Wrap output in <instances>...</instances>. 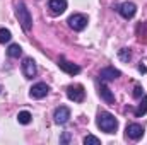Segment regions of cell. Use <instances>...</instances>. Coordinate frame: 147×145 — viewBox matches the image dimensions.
<instances>
[{
  "instance_id": "obj_13",
  "label": "cell",
  "mask_w": 147,
  "mask_h": 145,
  "mask_svg": "<svg viewBox=\"0 0 147 145\" xmlns=\"http://www.w3.org/2000/svg\"><path fill=\"white\" fill-rule=\"evenodd\" d=\"M99 96H101V97H103L108 104H113V103H115V96L111 94V91L106 87V85H105V84L99 87Z\"/></svg>"
},
{
  "instance_id": "obj_6",
  "label": "cell",
  "mask_w": 147,
  "mask_h": 145,
  "mask_svg": "<svg viewBox=\"0 0 147 145\" xmlns=\"http://www.w3.org/2000/svg\"><path fill=\"white\" fill-rule=\"evenodd\" d=\"M53 118H55V123L57 125H65L69 121V118H70V109L67 108V106H60V108L55 109Z\"/></svg>"
},
{
  "instance_id": "obj_15",
  "label": "cell",
  "mask_w": 147,
  "mask_h": 145,
  "mask_svg": "<svg viewBox=\"0 0 147 145\" xmlns=\"http://www.w3.org/2000/svg\"><path fill=\"white\" fill-rule=\"evenodd\" d=\"M31 113L29 111H21L19 114H17V121L21 123V125H29L31 123Z\"/></svg>"
},
{
  "instance_id": "obj_16",
  "label": "cell",
  "mask_w": 147,
  "mask_h": 145,
  "mask_svg": "<svg viewBox=\"0 0 147 145\" xmlns=\"http://www.w3.org/2000/svg\"><path fill=\"white\" fill-rule=\"evenodd\" d=\"M146 113H147V97L146 96H142V103L139 104V108L135 109V116L140 118V116H144Z\"/></svg>"
},
{
  "instance_id": "obj_12",
  "label": "cell",
  "mask_w": 147,
  "mask_h": 145,
  "mask_svg": "<svg viewBox=\"0 0 147 145\" xmlns=\"http://www.w3.org/2000/svg\"><path fill=\"white\" fill-rule=\"evenodd\" d=\"M50 92V87L46 85V84H43V82H39L36 85H33L31 87V97H34V99H41V97H45L46 94Z\"/></svg>"
},
{
  "instance_id": "obj_8",
  "label": "cell",
  "mask_w": 147,
  "mask_h": 145,
  "mask_svg": "<svg viewBox=\"0 0 147 145\" xmlns=\"http://www.w3.org/2000/svg\"><path fill=\"white\" fill-rule=\"evenodd\" d=\"M36 72H38V68H36L34 60L33 58H24V62H22V73H24V77L26 79H33L36 75Z\"/></svg>"
},
{
  "instance_id": "obj_9",
  "label": "cell",
  "mask_w": 147,
  "mask_h": 145,
  "mask_svg": "<svg viewBox=\"0 0 147 145\" xmlns=\"http://www.w3.org/2000/svg\"><path fill=\"white\" fill-rule=\"evenodd\" d=\"M48 9L53 15H60L67 9V0H48Z\"/></svg>"
},
{
  "instance_id": "obj_18",
  "label": "cell",
  "mask_w": 147,
  "mask_h": 145,
  "mask_svg": "<svg viewBox=\"0 0 147 145\" xmlns=\"http://www.w3.org/2000/svg\"><path fill=\"white\" fill-rule=\"evenodd\" d=\"M10 38H12V34H10V31H9V29H0V43H2V44L9 43V41H10Z\"/></svg>"
},
{
  "instance_id": "obj_19",
  "label": "cell",
  "mask_w": 147,
  "mask_h": 145,
  "mask_svg": "<svg viewBox=\"0 0 147 145\" xmlns=\"http://www.w3.org/2000/svg\"><path fill=\"white\" fill-rule=\"evenodd\" d=\"M84 144L86 145H101V140L98 137H94V135H87L84 138Z\"/></svg>"
},
{
  "instance_id": "obj_22",
  "label": "cell",
  "mask_w": 147,
  "mask_h": 145,
  "mask_svg": "<svg viewBox=\"0 0 147 145\" xmlns=\"http://www.w3.org/2000/svg\"><path fill=\"white\" fill-rule=\"evenodd\" d=\"M139 72H140V73H146L147 72V67H146V65H139Z\"/></svg>"
},
{
  "instance_id": "obj_1",
  "label": "cell",
  "mask_w": 147,
  "mask_h": 145,
  "mask_svg": "<svg viewBox=\"0 0 147 145\" xmlns=\"http://www.w3.org/2000/svg\"><path fill=\"white\" fill-rule=\"evenodd\" d=\"M96 123H98V126H99L103 132H106V133H115L116 128H118V121H116V118H115L111 113H106V111L99 113Z\"/></svg>"
},
{
  "instance_id": "obj_5",
  "label": "cell",
  "mask_w": 147,
  "mask_h": 145,
  "mask_svg": "<svg viewBox=\"0 0 147 145\" xmlns=\"http://www.w3.org/2000/svg\"><path fill=\"white\" fill-rule=\"evenodd\" d=\"M118 12L123 19H132L137 12V5L134 2H123L120 7H118Z\"/></svg>"
},
{
  "instance_id": "obj_20",
  "label": "cell",
  "mask_w": 147,
  "mask_h": 145,
  "mask_svg": "<svg viewBox=\"0 0 147 145\" xmlns=\"http://www.w3.org/2000/svg\"><path fill=\"white\" fill-rule=\"evenodd\" d=\"M144 96V89L140 87V85H135V89H134V97H137V99H140Z\"/></svg>"
},
{
  "instance_id": "obj_4",
  "label": "cell",
  "mask_w": 147,
  "mask_h": 145,
  "mask_svg": "<svg viewBox=\"0 0 147 145\" xmlns=\"http://www.w3.org/2000/svg\"><path fill=\"white\" fill-rule=\"evenodd\" d=\"M69 26L74 31H82L87 26V17L84 14H74V15L69 17Z\"/></svg>"
},
{
  "instance_id": "obj_14",
  "label": "cell",
  "mask_w": 147,
  "mask_h": 145,
  "mask_svg": "<svg viewBox=\"0 0 147 145\" xmlns=\"http://www.w3.org/2000/svg\"><path fill=\"white\" fill-rule=\"evenodd\" d=\"M7 55L12 56V58H19V56L22 55V48H21L19 44H10L9 50H7Z\"/></svg>"
},
{
  "instance_id": "obj_3",
  "label": "cell",
  "mask_w": 147,
  "mask_h": 145,
  "mask_svg": "<svg viewBox=\"0 0 147 145\" xmlns=\"http://www.w3.org/2000/svg\"><path fill=\"white\" fill-rule=\"evenodd\" d=\"M67 97L74 101V103H82L84 97H86V92H84V87L75 84V85H69L67 89Z\"/></svg>"
},
{
  "instance_id": "obj_2",
  "label": "cell",
  "mask_w": 147,
  "mask_h": 145,
  "mask_svg": "<svg viewBox=\"0 0 147 145\" xmlns=\"http://www.w3.org/2000/svg\"><path fill=\"white\" fill-rule=\"evenodd\" d=\"M16 14H17V19H19L22 29H24V31H31V28H33V17H31L29 9L26 7L24 2H19V3H17V7H16Z\"/></svg>"
},
{
  "instance_id": "obj_21",
  "label": "cell",
  "mask_w": 147,
  "mask_h": 145,
  "mask_svg": "<svg viewBox=\"0 0 147 145\" xmlns=\"http://www.w3.org/2000/svg\"><path fill=\"white\" fill-rule=\"evenodd\" d=\"M69 142H70V135L69 133H63L62 138H60V144H69Z\"/></svg>"
},
{
  "instance_id": "obj_7",
  "label": "cell",
  "mask_w": 147,
  "mask_h": 145,
  "mask_svg": "<svg viewBox=\"0 0 147 145\" xmlns=\"http://www.w3.org/2000/svg\"><path fill=\"white\" fill-rule=\"evenodd\" d=\"M58 67H60V70H63V72L69 73V75H77V73L80 72V67H79V65H75V63H72V62H67L63 56H60Z\"/></svg>"
},
{
  "instance_id": "obj_17",
  "label": "cell",
  "mask_w": 147,
  "mask_h": 145,
  "mask_svg": "<svg viewBox=\"0 0 147 145\" xmlns=\"http://www.w3.org/2000/svg\"><path fill=\"white\" fill-rule=\"evenodd\" d=\"M118 58L127 63V62L132 58V51H130L128 48H121V50H118Z\"/></svg>"
},
{
  "instance_id": "obj_11",
  "label": "cell",
  "mask_w": 147,
  "mask_h": 145,
  "mask_svg": "<svg viewBox=\"0 0 147 145\" xmlns=\"http://www.w3.org/2000/svg\"><path fill=\"white\" fill-rule=\"evenodd\" d=\"M118 77H120V70H116L115 67H106V68H103V70L99 72L101 82H111V80H115V79H118Z\"/></svg>"
},
{
  "instance_id": "obj_10",
  "label": "cell",
  "mask_w": 147,
  "mask_h": 145,
  "mask_svg": "<svg viewBox=\"0 0 147 145\" xmlns=\"http://www.w3.org/2000/svg\"><path fill=\"white\" fill-rule=\"evenodd\" d=\"M127 137L132 138V140H140L144 137V128L137 123H132L127 126Z\"/></svg>"
}]
</instances>
